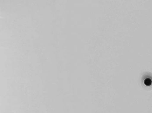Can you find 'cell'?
Listing matches in <instances>:
<instances>
[{
    "instance_id": "obj_1",
    "label": "cell",
    "mask_w": 152,
    "mask_h": 113,
    "mask_svg": "<svg viewBox=\"0 0 152 113\" xmlns=\"http://www.w3.org/2000/svg\"><path fill=\"white\" fill-rule=\"evenodd\" d=\"M144 85L148 89L152 90V73H148L144 75L142 79Z\"/></svg>"
}]
</instances>
